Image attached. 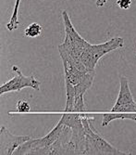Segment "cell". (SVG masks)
Wrapping results in <instances>:
<instances>
[{
	"instance_id": "ba28073f",
	"label": "cell",
	"mask_w": 136,
	"mask_h": 155,
	"mask_svg": "<svg viewBox=\"0 0 136 155\" xmlns=\"http://www.w3.org/2000/svg\"><path fill=\"white\" fill-rule=\"evenodd\" d=\"M65 86H66V95H67V101H66V107L65 112H71L73 111L74 108V101H75V88L72 84L69 81L65 80Z\"/></svg>"
},
{
	"instance_id": "277c9868",
	"label": "cell",
	"mask_w": 136,
	"mask_h": 155,
	"mask_svg": "<svg viewBox=\"0 0 136 155\" xmlns=\"http://www.w3.org/2000/svg\"><path fill=\"white\" fill-rule=\"evenodd\" d=\"M12 71L16 74L12 79L8 80L0 87V94L1 95L9 92L20 91L25 87H31L35 90H40L41 82L35 79L33 75L25 76L22 74L21 68L17 65L12 66Z\"/></svg>"
},
{
	"instance_id": "5b68a950",
	"label": "cell",
	"mask_w": 136,
	"mask_h": 155,
	"mask_svg": "<svg viewBox=\"0 0 136 155\" xmlns=\"http://www.w3.org/2000/svg\"><path fill=\"white\" fill-rule=\"evenodd\" d=\"M119 92L117 101L110 111L114 112H136V101L132 97L129 80L125 76H121Z\"/></svg>"
},
{
	"instance_id": "9c48e42d",
	"label": "cell",
	"mask_w": 136,
	"mask_h": 155,
	"mask_svg": "<svg viewBox=\"0 0 136 155\" xmlns=\"http://www.w3.org/2000/svg\"><path fill=\"white\" fill-rule=\"evenodd\" d=\"M21 0H16L15 5H14V9H13L11 18L8 21V23L7 24V28L8 31H14L16 30L18 26H19V8H20V4H21Z\"/></svg>"
},
{
	"instance_id": "7a4b0ae2",
	"label": "cell",
	"mask_w": 136,
	"mask_h": 155,
	"mask_svg": "<svg viewBox=\"0 0 136 155\" xmlns=\"http://www.w3.org/2000/svg\"><path fill=\"white\" fill-rule=\"evenodd\" d=\"M123 47L124 39L120 36L113 37L105 43L96 45H93L87 42L81 56V61L86 67L88 72H96V66L101 58L109 52L122 48Z\"/></svg>"
},
{
	"instance_id": "3957f363",
	"label": "cell",
	"mask_w": 136,
	"mask_h": 155,
	"mask_svg": "<svg viewBox=\"0 0 136 155\" xmlns=\"http://www.w3.org/2000/svg\"><path fill=\"white\" fill-rule=\"evenodd\" d=\"M64 124L59 121L57 125L46 136L41 138L29 139L21 144L15 151L14 155H48L50 147L59 138Z\"/></svg>"
},
{
	"instance_id": "8992f818",
	"label": "cell",
	"mask_w": 136,
	"mask_h": 155,
	"mask_svg": "<svg viewBox=\"0 0 136 155\" xmlns=\"http://www.w3.org/2000/svg\"><path fill=\"white\" fill-rule=\"evenodd\" d=\"M0 154L12 155L14 151L27 140L30 139L28 136H16L9 132L4 125L0 127Z\"/></svg>"
},
{
	"instance_id": "7c38bea8",
	"label": "cell",
	"mask_w": 136,
	"mask_h": 155,
	"mask_svg": "<svg viewBox=\"0 0 136 155\" xmlns=\"http://www.w3.org/2000/svg\"><path fill=\"white\" fill-rule=\"evenodd\" d=\"M117 5L121 9H128L131 5V0H118Z\"/></svg>"
},
{
	"instance_id": "8fae6325",
	"label": "cell",
	"mask_w": 136,
	"mask_h": 155,
	"mask_svg": "<svg viewBox=\"0 0 136 155\" xmlns=\"http://www.w3.org/2000/svg\"><path fill=\"white\" fill-rule=\"evenodd\" d=\"M31 110L30 104L26 101H19L17 102V111L21 112V114H25V112H29Z\"/></svg>"
},
{
	"instance_id": "52a82bcc",
	"label": "cell",
	"mask_w": 136,
	"mask_h": 155,
	"mask_svg": "<svg viewBox=\"0 0 136 155\" xmlns=\"http://www.w3.org/2000/svg\"><path fill=\"white\" fill-rule=\"evenodd\" d=\"M114 120H132L136 122V112H105L103 114L102 126H106Z\"/></svg>"
},
{
	"instance_id": "30bf717a",
	"label": "cell",
	"mask_w": 136,
	"mask_h": 155,
	"mask_svg": "<svg viewBox=\"0 0 136 155\" xmlns=\"http://www.w3.org/2000/svg\"><path fill=\"white\" fill-rule=\"evenodd\" d=\"M42 30H43V28L39 23L33 22L25 29V36L30 37V38H35L41 35Z\"/></svg>"
},
{
	"instance_id": "4fadbf2b",
	"label": "cell",
	"mask_w": 136,
	"mask_h": 155,
	"mask_svg": "<svg viewBox=\"0 0 136 155\" xmlns=\"http://www.w3.org/2000/svg\"><path fill=\"white\" fill-rule=\"evenodd\" d=\"M107 0H96V5L97 8H101L103 7L106 3Z\"/></svg>"
},
{
	"instance_id": "6da1fadb",
	"label": "cell",
	"mask_w": 136,
	"mask_h": 155,
	"mask_svg": "<svg viewBox=\"0 0 136 155\" xmlns=\"http://www.w3.org/2000/svg\"><path fill=\"white\" fill-rule=\"evenodd\" d=\"M94 117L85 114L83 117V124L85 131L86 154L88 155H124L131 152L121 151L108 143L93 126Z\"/></svg>"
}]
</instances>
